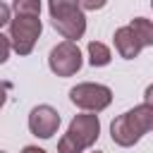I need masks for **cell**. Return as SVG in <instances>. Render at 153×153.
Listing matches in <instances>:
<instances>
[{
  "instance_id": "obj_1",
  "label": "cell",
  "mask_w": 153,
  "mask_h": 153,
  "mask_svg": "<svg viewBox=\"0 0 153 153\" xmlns=\"http://www.w3.org/2000/svg\"><path fill=\"white\" fill-rule=\"evenodd\" d=\"M148 131H153V108L148 103H141L110 122V139L122 148L139 143L141 136Z\"/></svg>"
},
{
  "instance_id": "obj_2",
  "label": "cell",
  "mask_w": 153,
  "mask_h": 153,
  "mask_svg": "<svg viewBox=\"0 0 153 153\" xmlns=\"http://www.w3.org/2000/svg\"><path fill=\"white\" fill-rule=\"evenodd\" d=\"M100 136V120L96 112H81L74 115L67 134L57 141V153H84L91 148Z\"/></svg>"
},
{
  "instance_id": "obj_3",
  "label": "cell",
  "mask_w": 153,
  "mask_h": 153,
  "mask_svg": "<svg viewBox=\"0 0 153 153\" xmlns=\"http://www.w3.org/2000/svg\"><path fill=\"white\" fill-rule=\"evenodd\" d=\"M48 12L57 33L65 41H79L86 33V14L79 0H48Z\"/></svg>"
},
{
  "instance_id": "obj_4",
  "label": "cell",
  "mask_w": 153,
  "mask_h": 153,
  "mask_svg": "<svg viewBox=\"0 0 153 153\" xmlns=\"http://www.w3.org/2000/svg\"><path fill=\"white\" fill-rule=\"evenodd\" d=\"M69 100L81 108L84 112H103L110 103H112V91L105 84H93V81H84L69 88Z\"/></svg>"
},
{
  "instance_id": "obj_5",
  "label": "cell",
  "mask_w": 153,
  "mask_h": 153,
  "mask_svg": "<svg viewBox=\"0 0 153 153\" xmlns=\"http://www.w3.org/2000/svg\"><path fill=\"white\" fill-rule=\"evenodd\" d=\"M43 31L41 17H29V14H17L10 22V41H12V50L17 55H29L38 41Z\"/></svg>"
},
{
  "instance_id": "obj_6",
  "label": "cell",
  "mask_w": 153,
  "mask_h": 153,
  "mask_svg": "<svg viewBox=\"0 0 153 153\" xmlns=\"http://www.w3.org/2000/svg\"><path fill=\"white\" fill-rule=\"evenodd\" d=\"M81 65H84V57H81V50L74 41L57 43L48 55V67L57 76H74L81 69Z\"/></svg>"
},
{
  "instance_id": "obj_7",
  "label": "cell",
  "mask_w": 153,
  "mask_h": 153,
  "mask_svg": "<svg viewBox=\"0 0 153 153\" xmlns=\"http://www.w3.org/2000/svg\"><path fill=\"white\" fill-rule=\"evenodd\" d=\"M60 129V115L53 105H36L29 112V131L38 139H50Z\"/></svg>"
},
{
  "instance_id": "obj_8",
  "label": "cell",
  "mask_w": 153,
  "mask_h": 153,
  "mask_svg": "<svg viewBox=\"0 0 153 153\" xmlns=\"http://www.w3.org/2000/svg\"><path fill=\"white\" fill-rule=\"evenodd\" d=\"M112 43H115V50L120 53V57H124V60H134L139 53H141V43H139V38L134 36V31L129 29V24L127 26H120L117 31H115V36H112Z\"/></svg>"
},
{
  "instance_id": "obj_9",
  "label": "cell",
  "mask_w": 153,
  "mask_h": 153,
  "mask_svg": "<svg viewBox=\"0 0 153 153\" xmlns=\"http://www.w3.org/2000/svg\"><path fill=\"white\" fill-rule=\"evenodd\" d=\"M129 29L134 31V36L139 38V43H141L143 48L153 45V22H151V19H146V17H134V19L129 22Z\"/></svg>"
},
{
  "instance_id": "obj_10",
  "label": "cell",
  "mask_w": 153,
  "mask_h": 153,
  "mask_svg": "<svg viewBox=\"0 0 153 153\" xmlns=\"http://www.w3.org/2000/svg\"><path fill=\"white\" fill-rule=\"evenodd\" d=\"M86 50H88V62H91L93 67H105V65H110V60H112L110 48H108L105 43H100V41H91Z\"/></svg>"
},
{
  "instance_id": "obj_11",
  "label": "cell",
  "mask_w": 153,
  "mask_h": 153,
  "mask_svg": "<svg viewBox=\"0 0 153 153\" xmlns=\"http://www.w3.org/2000/svg\"><path fill=\"white\" fill-rule=\"evenodd\" d=\"M17 14H29V17H41V0H14L12 2Z\"/></svg>"
},
{
  "instance_id": "obj_12",
  "label": "cell",
  "mask_w": 153,
  "mask_h": 153,
  "mask_svg": "<svg viewBox=\"0 0 153 153\" xmlns=\"http://www.w3.org/2000/svg\"><path fill=\"white\" fill-rule=\"evenodd\" d=\"M10 50H12V41H10V36H5L0 31V65H5L10 60Z\"/></svg>"
},
{
  "instance_id": "obj_13",
  "label": "cell",
  "mask_w": 153,
  "mask_h": 153,
  "mask_svg": "<svg viewBox=\"0 0 153 153\" xmlns=\"http://www.w3.org/2000/svg\"><path fill=\"white\" fill-rule=\"evenodd\" d=\"M79 5H81L84 12L86 10H103L108 5V0H79Z\"/></svg>"
},
{
  "instance_id": "obj_14",
  "label": "cell",
  "mask_w": 153,
  "mask_h": 153,
  "mask_svg": "<svg viewBox=\"0 0 153 153\" xmlns=\"http://www.w3.org/2000/svg\"><path fill=\"white\" fill-rule=\"evenodd\" d=\"M12 22V17H10V5H5L2 0H0V29L5 26V24H10Z\"/></svg>"
},
{
  "instance_id": "obj_15",
  "label": "cell",
  "mask_w": 153,
  "mask_h": 153,
  "mask_svg": "<svg viewBox=\"0 0 153 153\" xmlns=\"http://www.w3.org/2000/svg\"><path fill=\"white\" fill-rule=\"evenodd\" d=\"M7 91H10V84H7V81H0V108H2L5 100H7Z\"/></svg>"
},
{
  "instance_id": "obj_16",
  "label": "cell",
  "mask_w": 153,
  "mask_h": 153,
  "mask_svg": "<svg viewBox=\"0 0 153 153\" xmlns=\"http://www.w3.org/2000/svg\"><path fill=\"white\" fill-rule=\"evenodd\" d=\"M143 103H148V105L153 108V84L146 86V91H143Z\"/></svg>"
},
{
  "instance_id": "obj_17",
  "label": "cell",
  "mask_w": 153,
  "mask_h": 153,
  "mask_svg": "<svg viewBox=\"0 0 153 153\" xmlns=\"http://www.w3.org/2000/svg\"><path fill=\"white\" fill-rule=\"evenodd\" d=\"M22 153H45L43 148H38V146H24L22 148Z\"/></svg>"
},
{
  "instance_id": "obj_18",
  "label": "cell",
  "mask_w": 153,
  "mask_h": 153,
  "mask_svg": "<svg viewBox=\"0 0 153 153\" xmlns=\"http://www.w3.org/2000/svg\"><path fill=\"white\" fill-rule=\"evenodd\" d=\"M91 153H103V151H91Z\"/></svg>"
},
{
  "instance_id": "obj_19",
  "label": "cell",
  "mask_w": 153,
  "mask_h": 153,
  "mask_svg": "<svg viewBox=\"0 0 153 153\" xmlns=\"http://www.w3.org/2000/svg\"><path fill=\"white\" fill-rule=\"evenodd\" d=\"M151 7H153V0H151Z\"/></svg>"
},
{
  "instance_id": "obj_20",
  "label": "cell",
  "mask_w": 153,
  "mask_h": 153,
  "mask_svg": "<svg viewBox=\"0 0 153 153\" xmlns=\"http://www.w3.org/2000/svg\"><path fill=\"white\" fill-rule=\"evenodd\" d=\"M0 153H7V151H0Z\"/></svg>"
}]
</instances>
